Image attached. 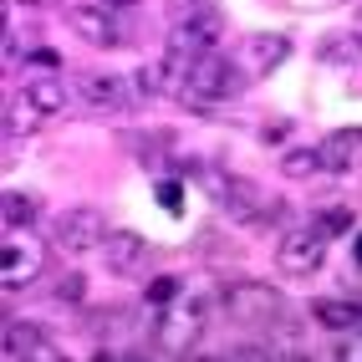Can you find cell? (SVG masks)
Masks as SVG:
<instances>
[{
  "label": "cell",
  "mask_w": 362,
  "mask_h": 362,
  "mask_svg": "<svg viewBox=\"0 0 362 362\" xmlns=\"http://www.w3.org/2000/svg\"><path fill=\"white\" fill-rule=\"evenodd\" d=\"M317 153H322L327 174H347V168L362 158V128H337L327 143H317Z\"/></svg>",
  "instance_id": "5bb4252c"
},
{
  "label": "cell",
  "mask_w": 362,
  "mask_h": 362,
  "mask_svg": "<svg viewBox=\"0 0 362 362\" xmlns=\"http://www.w3.org/2000/svg\"><path fill=\"white\" fill-rule=\"evenodd\" d=\"M92 362H143V357H128V352H103V357H92Z\"/></svg>",
  "instance_id": "4316f807"
},
{
  "label": "cell",
  "mask_w": 362,
  "mask_h": 362,
  "mask_svg": "<svg viewBox=\"0 0 362 362\" xmlns=\"http://www.w3.org/2000/svg\"><path fill=\"white\" fill-rule=\"evenodd\" d=\"M179 362H235V357H214V352H194V357H189V352H184Z\"/></svg>",
  "instance_id": "484cf974"
},
{
  "label": "cell",
  "mask_w": 362,
  "mask_h": 362,
  "mask_svg": "<svg viewBox=\"0 0 362 362\" xmlns=\"http://www.w3.org/2000/svg\"><path fill=\"white\" fill-rule=\"evenodd\" d=\"M352 260L362 265V230H357V245H352Z\"/></svg>",
  "instance_id": "83f0119b"
},
{
  "label": "cell",
  "mask_w": 362,
  "mask_h": 362,
  "mask_svg": "<svg viewBox=\"0 0 362 362\" xmlns=\"http://www.w3.org/2000/svg\"><path fill=\"white\" fill-rule=\"evenodd\" d=\"M209 194L214 199H220L230 214H235V220H260V214H265V199H260V189L250 184V179H230V174H209Z\"/></svg>",
  "instance_id": "9c48e42d"
},
{
  "label": "cell",
  "mask_w": 362,
  "mask_h": 362,
  "mask_svg": "<svg viewBox=\"0 0 362 362\" xmlns=\"http://www.w3.org/2000/svg\"><path fill=\"white\" fill-rule=\"evenodd\" d=\"M153 194H158V204H163L168 214H179V209H184V189H179V179H158V184H153Z\"/></svg>",
  "instance_id": "44dd1931"
},
{
  "label": "cell",
  "mask_w": 362,
  "mask_h": 362,
  "mask_svg": "<svg viewBox=\"0 0 362 362\" xmlns=\"http://www.w3.org/2000/svg\"><path fill=\"white\" fill-rule=\"evenodd\" d=\"M71 92H77L82 103H92L98 112L133 107V87H128V77H117V71H77V77H71Z\"/></svg>",
  "instance_id": "8992f818"
},
{
  "label": "cell",
  "mask_w": 362,
  "mask_h": 362,
  "mask_svg": "<svg viewBox=\"0 0 362 362\" xmlns=\"http://www.w3.org/2000/svg\"><path fill=\"white\" fill-rule=\"evenodd\" d=\"M107 6H123V0H107Z\"/></svg>",
  "instance_id": "f1b7e54d"
},
{
  "label": "cell",
  "mask_w": 362,
  "mask_h": 362,
  "mask_svg": "<svg viewBox=\"0 0 362 362\" xmlns=\"http://www.w3.org/2000/svg\"><path fill=\"white\" fill-rule=\"evenodd\" d=\"M41 123H46V117H41V112H31L21 98H11V103H6V133H11V138H21V133H36Z\"/></svg>",
  "instance_id": "ac0fdd59"
},
{
  "label": "cell",
  "mask_w": 362,
  "mask_h": 362,
  "mask_svg": "<svg viewBox=\"0 0 362 362\" xmlns=\"http://www.w3.org/2000/svg\"><path fill=\"white\" fill-rule=\"evenodd\" d=\"M240 87H245V71H240L230 57L209 52V57H199L194 66H189L179 98H184V107H209V103H230Z\"/></svg>",
  "instance_id": "6da1fadb"
},
{
  "label": "cell",
  "mask_w": 362,
  "mask_h": 362,
  "mask_svg": "<svg viewBox=\"0 0 362 362\" xmlns=\"http://www.w3.org/2000/svg\"><path fill=\"white\" fill-rule=\"evenodd\" d=\"M281 296L271 291V286L260 281H240V286H225V317L235 327H276L281 322Z\"/></svg>",
  "instance_id": "277c9868"
},
{
  "label": "cell",
  "mask_w": 362,
  "mask_h": 362,
  "mask_svg": "<svg viewBox=\"0 0 362 362\" xmlns=\"http://www.w3.org/2000/svg\"><path fill=\"white\" fill-rule=\"evenodd\" d=\"M347 225H352L347 209H327V214H317V225H311V230H322V235L332 240V235H347Z\"/></svg>",
  "instance_id": "7402d4cb"
},
{
  "label": "cell",
  "mask_w": 362,
  "mask_h": 362,
  "mask_svg": "<svg viewBox=\"0 0 362 362\" xmlns=\"http://www.w3.org/2000/svg\"><path fill=\"white\" fill-rule=\"evenodd\" d=\"M31 62H36L41 71H57V66H62V57L52 52V46H36V52H31Z\"/></svg>",
  "instance_id": "d4e9b609"
},
{
  "label": "cell",
  "mask_w": 362,
  "mask_h": 362,
  "mask_svg": "<svg viewBox=\"0 0 362 362\" xmlns=\"http://www.w3.org/2000/svg\"><path fill=\"white\" fill-rule=\"evenodd\" d=\"M204 322H209V306L199 296H179V301H168L158 306V317H153V342L163 352H189L204 337Z\"/></svg>",
  "instance_id": "7a4b0ae2"
},
{
  "label": "cell",
  "mask_w": 362,
  "mask_h": 362,
  "mask_svg": "<svg viewBox=\"0 0 362 362\" xmlns=\"http://www.w3.org/2000/svg\"><path fill=\"white\" fill-rule=\"evenodd\" d=\"M82 291H87V281L71 271V276H62L57 281V301H82Z\"/></svg>",
  "instance_id": "603a6c76"
},
{
  "label": "cell",
  "mask_w": 362,
  "mask_h": 362,
  "mask_svg": "<svg viewBox=\"0 0 362 362\" xmlns=\"http://www.w3.org/2000/svg\"><path fill=\"white\" fill-rule=\"evenodd\" d=\"M286 57H291V36L260 31V36L245 41V52H240V71H245V82H260V77H271Z\"/></svg>",
  "instance_id": "ba28073f"
},
{
  "label": "cell",
  "mask_w": 362,
  "mask_h": 362,
  "mask_svg": "<svg viewBox=\"0 0 362 362\" xmlns=\"http://www.w3.org/2000/svg\"><path fill=\"white\" fill-rule=\"evenodd\" d=\"M143 296H148V306H168V301L184 296V286L174 276H158V281H148V291H143Z\"/></svg>",
  "instance_id": "ffe728a7"
},
{
  "label": "cell",
  "mask_w": 362,
  "mask_h": 362,
  "mask_svg": "<svg viewBox=\"0 0 362 362\" xmlns=\"http://www.w3.org/2000/svg\"><path fill=\"white\" fill-rule=\"evenodd\" d=\"M317 62H327V66H352V62H362V31H337V36H327V41L317 46Z\"/></svg>",
  "instance_id": "2e32d148"
},
{
  "label": "cell",
  "mask_w": 362,
  "mask_h": 362,
  "mask_svg": "<svg viewBox=\"0 0 362 362\" xmlns=\"http://www.w3.org/2000/svg\"><path fill=\"white\" fill-rule=\"evenodd\" d=\"M276 260H281V271H291V276L322 271L327 265V235L322 230H286L281 245H276Z\"/></svg>",
  "instance_id": "52a82bcc"
},
{
  "label": "cell",
  "mask_w": 362,
  "mask_h": 362,
  "mask_svg": "<svg viewBox=\"0 0 362 362\" xmlns=\"http://www.w3.org/2000/svg\"><path fill=\"white\" fill-rule=\"evenodd\" d=\"M107 220L98 209H62L52 220V245L62 255H87V250H103L107 245Z\"/></svg>",
  "instance_id": "3957f363"
},
{
  "label": "cell",
  "mask_w": 362,
  "mask_h": 362,
  "mask_svg": "<svg viewBox=\"0 0 362 362\" xmlns=\"http://www.w3.org/2000/svg\"><path fill=\"white\" fill-rule=\"evenodd\" d=\"M103 260H107V271L112 276H138L143 265H148V240L133 235V230H112L107 235V245H103Z\"/></svg>",
  "instance_id": "8fae6325"
},
{
  "label": "cell",
  "mask_w": 362,
  "mask_h": 362,
  "mask_svg": "<svg viewBox=\"0 0 362 362\" xmlns=\"http://www.w3.org/2000/svg\"><path fill=\"white\" fill-rule=\"evenodd\" d=\"M317 168H322V153L317 148H291V153L281 158V174L286 179H306V174H317Z\"/></svg>",
  "instance_id": "d6986e66"
},
{
  "label": "cell",
  "mask_w": 362,
  "mask_h": 362,
  "mask_svg": "<svg viewBox=\"0 0 362 362\" xmlns=\"http://www.w3.org/2000/svg\"><path fill=\"white\" fill-rule=\"evenodd\" d=\"M0 286L6 291H21V286H31L36 276H41V240H31V235H21V230H6V250H0Z\"/></svg>",
  "instance_id": "5b68a950"
},
{
  "label": "cell",
  "mask_w": 362,
  "mask_h": 362,
  "mask_svg": "<svg viewBox=\"0 0 362 362\" xmlns=\"http://www.w3.org/2000/svg\"><path fill=\"white\" fill-rule=\"evenodd\" d=\"M311 317H317V327H332V332H357L362 306L357 301H311Z\"/></svg>",
  "instance_id": "9a60e30c"
},
{
  "label": "cell",
  "mask_w": 362,
  "mask_h": 362,
  "mask_svg": "<svg viewBox=\"0 0 362 362\" xmlns=\"http://www.w3.org/2000/svg\"><path fill=\"white\" fill-rule=\"evenodd\" d=\"M16 98L26 103L31 112H41V117H57V112L71 103V92H66V82H62V77H31L26 87L16 92Z\"/></svg>",
  "instance_id": "4fadbf2b"
},
{
  "label": "cell",
  "mask_w": 362,
  "mask_h": 362,
  "mask_svg": "<svg viewBox=\"0 0 362 362\" xmlns=\"http://www.w3.org/2000/svg\"><path fill=\"white\" fill-rule=\"evenodd\" d=\"M6 362H52V342L36 322H11L6 327Z\"/></svg>",
  "instance_id": "7c38bea8"
},
{
  "label": "cell",
  "mask_w": 362,
  "mask_h": 362,
  "mask_svg": "<svg viewBox=\"0 0 362 362\" xmlns=\"http://www.w3.org/2000/svg\"><path fill=\"white\" fill-rule=\"evenodd\" d=\"M337 362H362V327H357L352 337H342V342H337Z\"/></svg>",
  "instance_id": "cb8c5ba5"
},
{
  "label": "cell",
  "mask_w": 362,
  "mask_h": 362,
  "mask_svg": "<svg viewBox=\"0 0 362 362\" xmlns=\"http://www.w3.org/2000/svg\"><path fill=\"white\" fill-rule=\"evenodd\" d=\"M66 21H71V31H77L87 46H103V52L123 41V26H117V16L107 6H71Z\"/></svg>",
  "instance_id": "30bf717a"
},
{
  "label": "cell",
  "mask_w": 362,
  "mask_h": 362,
  "mask_svg": "<svg viewBox=\"0 0 362 362\" xmlns=\"http://www.w3.org/2000/svg\"><path fill=\"white\" fill-rule=\"evenodd\" d=\"M41 214V199L36 194H21V189H6V204H0V225L6 230H21V225H31Z\"/></svg>",
  "instance_id": "e0dca14e"
}]
</instances>
